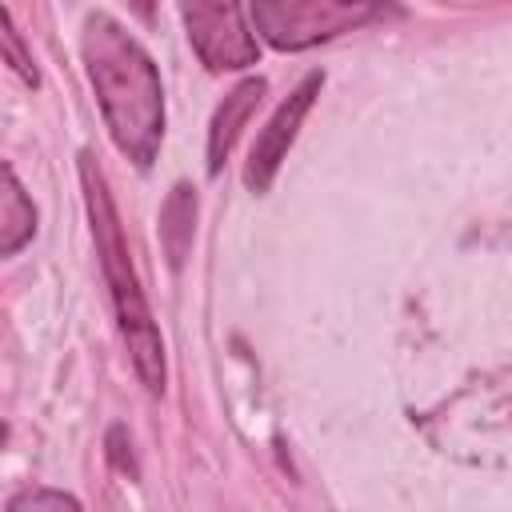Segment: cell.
I'll return each instance as SVG.
<instances>
[{
	"label": "cell",
	"instance_id": "obj_1",
	"mask_svg": "<svg viewBox=\"0 0 512 512\" xmlns=\"http://www.w3.org/2000/svg\"><path fill=\"white\" fill-rule=\"evenodd\" d=\"M80 52L112 144L136 168H148L164 140V88L152 56L108 12L84 16Z\"/></svg>",
	"mask_w": 512,
	"mask_h": 512
},
{
	"label": "cell",
	"instance_id": "obj_2",
	"mask_svg": "<svg viewBox=\"0 0 512 512\" xmlns=\"http://www.w3.org/2000/svg\"><path fill=\"white\" fill-rule=\"evenodd\" d=\"M80 184H84V204H88V220H92L96 256H100V268H104V280H108V296H112V308H116V320H120V336H124L128 356H132V368H136V376H140V384L148 392H164V340H160V332L152 324L148 300H144L136 268L128 260L120 216H116V204L108 196L104 172L96 168V160L88 152H80Z\"/></svg>",
	"mask_w": 512,
	"mask_h": 512
},
{
	"label": "cell",
	"instance_id": "obj_7",
	"mask_svg": "<svg viewBox=\"0 0 512 512\" xmlns=\"http://www.w3.org/2000/svg\"><path fill=\"white\" fill-rule=\"evenodd\" d=\"M36 236V204L20 188L12 164H4V196H0V256H16Z\"/></svg>",
	"mask_w": 512,
	"mask_h": 512
},
{
	"label": "cell",
	"instance_id": "obj_10",
	"mask_svg": "<svg viewBox=\"0 0 512 512\" xmlns=\"http://www.w3.org/2000/svg\"><path fill=\"white\" fill-rule=\"evenodd\" d=\"M0 40H4V56L12 60V68L24 76V84H40V76H36V68H32V56L24 52V44H20V36H16V24H12V12L8 8H0Z\"/></svg>",
	"mask_w": 512,
	"mask_h": 512
},
{
	"label": "cell",
	"instance_id": "obj_8",
	"mask_svg": "<svg viewBox=\"0 0 512 512\" xmlns=\"http://www.w3.org/2000/svg\"><path fill=\"white\" fill-rule=\"evenodd\" d=\"M192 220H196V192L188 184H176L160 208V240L172 268L184 264V252L192 244Z\"/></svg>",
	"mask_w": 512,
	"mask_h": 512
},
{
	"label": "cell",
	"instance_id": "obj_3",
	"mask_svg": "<svg viewBox=\"0 0 512 512\" xmlns=\"http://www.w3.org/2000/svg\"><path fill=\"white\" fill-rule=\"evenodd\" d=\"M376 16H384V8L360 4V0H256L248 8V20L256 24V32L280 52L324 44Z\"/></svg>",
	"mask_w": 512,
	"mask_h": 512
},
{
	"label": "cell",
	"instance_id": "obj_9",
	"mask_svg": "<svg viewBox=\"0 0 512 512\" xmlns=\"http://www.w3.org/2000/svg\"><path fill=\"white\" fill-rule=\"evenodd\" d=\"M8 512H80V504L56 488H24L8 500Z\"/></svg>",
	"mask_w": 512,
	"mask_h": 512
},
{
	"label": "cell",
	"instance_id": "obj_5",
	"mask_svg": "<svg viewBox=\"0 0 512 512\" xmlns=\"http://www.w3.org/2000/svg\"><path fill=\"white\" fill-rule=\"evenodd\" d=\"M320 88H324V72H308L288 92V100H280V108L268 116V124L256 132L252 152H248V164H244V184L252 192H268L272 188V180H276V172H280V164H284V156H288V148H292V140H296L308 108L320 96Z\"/></svg>",
	"mask_w": 512,
	"mask_h": 512
},
{
	"label": "cell",
	"instance_id": "obj_4",
	"mask_svg": "<svg viewBox=\"0 0 512 512\" xmlns=\"http://www.w3.org/2000/svg\"><path fill=\"white\" fill-rule=\"evenodd\" d=\"M180 20L188 28V44L212 72H236L260 60L256 32L248 28V8L220 0L180 4Z\"/></svg>",
	"mask_w": 512,
	"mask_h": 512
},
{
	"label": "cell",
	"instance_id": "obj_6",
	"mask_svg": "<svg viewBox=\"0 0 512 512\" xmlns=\"http://www.w3.org/2000/svg\"><path fill=\"white\" fill-rule=\"evenodd\" d=\"M264 88H268L264 76H248V80H240V84L220 100V108H216V116H212V124H208V176H220V168H224V160H228L236 136L244 132V124H248L252 112H256Z\"/></svg>",
	"mask_w": 512,
	"mask_h": 512
}]
</instances>
